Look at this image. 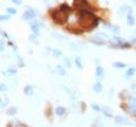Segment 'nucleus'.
Returning a JSON list of instances; mask_svg holds the SVG:
<instances>
[{
	"label": "nucleus",
	"mask_w": 136,
	"mask_h": 127,
	"mask_svg": "<svg viewBox=\"0 0 136 127\" xmlns=\"http://www.w3.org/2000/svg\"><path fill=\"white\" fill-rule=\"evenodd\" d=\"M74 6L77 7L78 11H91V6L89 5L87 1H84V0H81V1H75L74 2Z\"/></svg>",
	"instance_id": "7ed1b4c3"
},
{
	"label": "nucleus",
	"mask_w": 136,
	"mask_h": 127,
	"mask_svg": "<svg viewBox=\"0 0 136 127\" xmlns=\"http://www.w3.org/2000/svg\"><path fill=\"white\" fill-rule=\"evenodd\" d=\"M98 22H99L98 17H95V15L92 11H81L80 13V20H78V23H80L81 27L91 29L94 26L98 25Z\"/></svg>",
	"instance_id": "f257e3e1"
},
{
	"label": "nucleus",
	"mask_w": 136,
	"mask_h": 127,
	"mask_svg": "<svg viewBox=\"0 0 136 127\" xmlns=\"http://www.w3.org/2000/svg\"><path fill=\"white\" fill-rule=\"evenodd\" d=\"M113 67H116V68H125V67H126V64L116 61V62H113Z\"/></svg>",
	"instance_id": "dca6fc26"
},
{
	"label": "nucleus",
	"mask_w": 136,
	"mask_h": 127,
	"mask_svg": "<svg viewBox=\"0 0 136 127\" xmlns=\"http://www.w3.org/2000/svg\"><path fill=\"white\" fill-rule=\"evenodd\" d=\"M57 70H58V73L60 75H65L66 74V70H65V68L61 65H57Z\"/></svg>",
	"instance_id": "f3484780"
},
{
	"label": "nucleus",
	"mask_w": 136,
	"mask_h": 127,
	"mask_svg": "<svg viewBox=\"0 0 136 127\" xmlns=\"http://www.w3.org/2000/svg\"><path fill=\"white\" fill-rule=\"evenodd\" d=\"M54 112H56L57 116H63V115L66 114V109L63 107H57L56 110H54Z\"/></svg>",
	"instance_id": "1a4fd4ad"
},
{
	"label": "nucleus",
	"mask_w": 136,
	"mask_h": 127,
	"mask_svg": "<svg viewBox=\"0 0 136 127\" xmlns=\"http://www.w3.org/2000/svg\"><path fill=\"white\" fill-rule=\"evenodd\" d=\"M52 55H53V57L58 58V57H61V56H63V51L59 50V49H53L52 50Z\"/></svg>",
	"instance_id": "4468645a"
},
{
	"label": "nucleus",
	"mask_w": 136,
	"mask_h": 127,
	"mask_svg": "<svg viewBox=\"0 0 136 127\" xmlns=\"http://www.w3.org/2000/svg\"><path fill=\"white\" fill-rule=\"evenodd\" d=\"M30 40L31 41H34L35 43H37V40L35 39V35H30Z\"/></svg>",
	"instance_id": "bb28decb"
},
{
	"label": "nucleus",
	"mask_w": 136,
	"mask_h": 127,
	"mask_svg": "<svg viewBox=\"0 0 136 127\" xmlns=\"http://www.w3.org/2000/svg\"><path fill=\"white\" fill-rule=\"evenodd\" d=\"M0 33H1V29H0Z\"/></svg>",
	"instance_id": "c756f323"
},
{
	"label": "nucleus",
	"mask_w": 136,
	"mask_h": 127,
	"mask_svg": "<svg viewBox=\"0 0 136 127\" xmlns=\"http://www.w3.org/2000/svg\"><path fill=\"white\" fill-rule=\"evenodd\" d=\"M3 49H5V44H3V42L1 41V40H0V52L2 51Z\"/></svg>",
	"instance_id": "a878e982"
},
{
	"label": "nucleus",
	"mask_w": 136,
	"mask_h": 127,
	"mask_svg": "<svg viewBox=\"0 0 136 127\" xmlns=\"http://www.w3.org/2000/svg\"><path fill=\"white\" fill-rule=\"evenodd\" d=\"M5 91H7V85L5 83L0 82V92H5Z\"/></svg>",
	"instance_id": "aec40b11"
},
{
	"label": "nucleus",
	"mask_w": 136,
	"mask_h": 127,
	"mask_svg": "<svg viewBox=\"0 0 136 127\" xmlns=\"http://www.w3.org/2000/svg\"><path fill=\"white\" fill-rule=\"evenodd\" d=\"M134 23H135V20H134V18H133V16H128V20H127V24L128 25H134Z\"/></svg>",
	"instance_id": "412c9836"
},
{
	"label": "nucleus",
	"mask_w": 136,
	"mask_h": 127,
	"mask_svg": "<svg viewBox=\"0 0 136 127\" xmlns=\"http://www.w3.org/2000/svg\"><path fill=\"white\" fill-rule=\"evenodd\" d=\"M51 17H52V20L58 24H63L67 20V17L68 15L65 14L63 10L60 9H54L51 11Z\"/></svg>",
	"instance_id": "f03ea898"
},
{
	"label": "nucleus",
	"mask_w": 136,
	"mask_h": 127,
	"mask_svg": "<svg viewBox=\"0 0 136 127\" xmlns=\"http://www.w3.org/2000/svg\"><path fill=\"white\" fill-rule=\"evenodd\" d=\"M59 9H60V10H63V13H65V14H67V15H69V14H70V11H72V9H70V7L68 6V3H65V2L60 5Z\"/></svg>",
	"instance_id": "423d86ee"
},
{
	"label": "nucleus",
	"mask_w": 136,
	"mask_h": 127,
	"mask_svg": "<svg viewBox=\"0 0 136 127\" xmlns=\"http://www.w3.org/2000/svg\"><path fill=\"white\" fill-rule=\"evenodd\" d=\"M127 118H121V117H117L116 123H128V120H126Z\"/></svg>",
	"instance_id": "6ab92c4d"
},
{
	"label": "nucleus",
	"mask_w": 136,
	"mask_h": 127,
	"mask_svg": "<svg viewBox=\"0 0 136 127\" xmlns=\"http://www.w3.org/2000/svg\"><path fill=\"white\" fill-rule=\"evenodd\" d=\"M93 90H94L96 93H100V92H102V90H103L102 83H100V82H96L95 84L93 85Z\"/></svg>",
	"instance_id": "6e6552de"
},
{
	"label": "nucleus",
	"mask_w": 136,
	"mask_h": 127,
	"mask_svg": "<svg viewBox=\"0 0 136 127\" xmlns=\"http://www.w3.org/2000/svg\"><path fill=\"white\" fill-rule=\"evenodd\" d=\"M16 72H17V70L15 68H9V69H8V73H9L10 75H15V74H16Z\"/></svg>",
	"instance_id": "b1692460"
},
{
	"label": "nucleus",
	"mask_w": 136,
	"mask_h": 127,
	"mask_svg": "<svg viewBox=\"0 0 136 127\" xmlns=\"http://www.w3.org/2000/svg\"><path fill=\"white\" fill-rule=\"evenodd\" d=\"M24 93L26 95H32L33 94V88H32L31 85H26V86L24 88Z\"/></svg>",
	"instance_id": "9d476101"
},
{
	"label": "nucleus",
	"mask_w": 136,
	"mask_h": 127,
	"mask_svg": "<svg viewBox=\"0 0 136 127\" xmlns=\"http://www.w3.org/2000/svg\"><path fill=\"white\" fill-rule=\"evenodd\" d=\"M91 107H92L95 111H100V109H101L99 104H95V103H92V106H91Z\"/></svg>",
	"instance_id": "4be33fe9"
},
{
	"label": "nucleus",
	"mask_w": 136,
	"mask_h": 127,
	"mask_svg": "<svg viewBox=\"0 0 136 127\" xmlns=\"http://www.w3.org/2000/svg\"><path fill=\"white\" fill-rule=\"evenodd\" d=\"M13 2L15 3V5H20L22 1H20V0H13Z\"/></svg>",
	"instance_id": "c85d7f7f"
},
{
	"label": "nucleus",
	"mask_w": 136,
	"mask_h": 127,
	"mask_svg": "<svg viewBox=\"0 0 136 127\" xmlns=\"http://www.w3.org/2000/svg\"><path fill=\"white\" fill-rule=\"evenodd\" d=\"M135 72H136V69L134 68V67H133V68H129V69H128V70L126 72V74H125V77H126V78H129L130 76H133V75H134V73H135Z\"/></svg>",
	"instance_id": "f8f14e48"
},
{
	"label": "nucleus",
	"mask_w": 136,
	"mask_h": 127,
	"mask_svg": "<svg viewBox=\"0 0 136 127\" xmlns=\"http://www.w3.org/2000/svg\"><path fill=\"white\" fill-rule=\"evenodd\" d=\"M65 66H66V67H68V68H69L70 67V60L69 59H65Z\"/></svg>",
	"instance_id": "393cba45"
},
{
	"label": "nucleus",
	"mask_w": 136,
	"mask_h": 127,
	"mask_svg": "<svg viewBox=\"0 0 136 127\" xmlns=\"http://www.w3.org/2000/svg\"><path fill=\"white\" fill-rule=\"evenodd\" d=\"M104 69L101 67V66H96V68H95V76L99 79H101V78L104 77Z\"/></svg>",
	"instance_id": "39448f33"
},
{
	"label": "nucleus",
	"mask_w": 136,
	"mask_h": 127,
	"mask_svg": "<svg viewBox=\"0 0 136 127\" xmlns=\"http://www.w3.org/2000/svg\"><path fill=\"white\" fill-rule=\"evenodd\" d=\"M75 62H76V66L80 69L83 68V62H82V59H81V57H76V58H75Z\"/></svg>",
	"instance_id": "2eb2a0df"
},
{
	"label": "nucleus",
	"mask_w": 136,
	"mask_h": 127,
	"mask_svg": "<svg viewBox=\"0 0 136 127\" xmlns=\"http://www.w3.org/2000/svg\"><path fill=\"white\" fill-rule=\"evenodd\" d=\"M103 114H104V116H107V117H109V118L113 117V115H112V112H111V110H110V108H108V107L103 108Z\"/></svg>",
	"instance_id": "9b49d317"
},
{
	"label": "nucleus",
	"mask_w": 136,
	"mask_h": 127,
	"mask_svg": "<svg viewBox=\"0 0 136 127\" xmlns=\"http://www.w3.org/2000/svg\"><path fill=\"white\" fill-rule=\"evenodd\" d=\"M31 27H32V31H33L34 34L35 35H39V24H37V22L32 20L31 22Z\"/></svg>",
	"instance_id": "0eeeda50"
},
{
	"label": "nucleus",
	"mask_w": 136,
	"mask_h": 127,
	"mask_svg": "<svg viewBox=\"0 0 136 127\" xmlns=\"http://www.w3.org/2000/svg\"><path fill=\"white\" fill-rule=\"evenodd\" d=\"M7 13L14 14V15H15V14H17V10L15 9V8H13V7H8V8H7Z\"/></svg>",
	"instance_id": "a211bd4d"
},
{
	"label": "nucleus",
	"mask_w": 136,
	"mask_h": 127,
	"mask_svg": "<svg viewBox=\"0 0 136 127\" xmlns=\"http://www.w3.org/2000/svg\"><path fill=\"white\" fill-rule=\"evenodd\" d=\"M6 112H7V115H9V116H14V115H16L17 109H16V107H10Z\"/></svg>",
	"instance_id": "ddd939ff"
},
{
	"label": "nucleus",
	"mask_w": 136,
	"mask_h": 127,
	"mask_svg": "<svg viewBox=\"0 0 136 127\" xmlns=\"http://www.w3.org/2000/svg\"><path fill=\"white\" fill-rule=\"evenodd\" d=\"M9 15H0V20H8Z\"/></svg>",
	"instance_id": "5701e85b"
},
{
	"label": "nucleus",
	"mask_w": 136,
	"mask_h": 127,
	"mask_svg": "<svg viewBox=\"0 0 136 127\" xmlns=\"http://www.w3.org/2000/svg\"><path fill=\"white\" fill-rule=\"evenodd\" d=\"M36 17V11L34 9H28L22 15V20H33Z\"/></svg>",
	"instance_id": "20e7f679"
},
{
	"label": "nucleus",
	"mask_w": 136,
	"mask_h": 127,
	"mask_svg": "<svg viewBox=\"0 0 136 127\" xmlns=\"http://www.w3.org/2000/svg\"><path fill=\"white\" fill-rule=\"evenodd\" d=\"M7 103H8V99H7V98H6V100H5V102H2V103L0 104V107L2 108V107H3V106H7Z\"/></svg>",
	"instance_id": "cd10ccee"
}]
</instances>
